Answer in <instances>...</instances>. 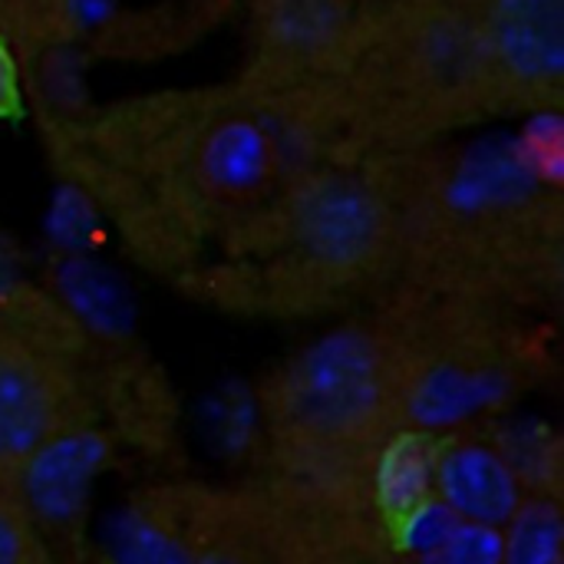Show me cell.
Wrapping results in <instances>:
<instances>
[{"label": "cell", "instance_id": "7a4b0ae2", "mask_svg": "<svg viewBox=\"0 0 564 564\" xmlns=\"http://www.w3.org/2000/svg\"><path fill=\"white\" fill-rule=\"evenodd\" d=\"M79 390L69 364L46 340L0 327V489L17 482L76 423Z\"/></svg>", "mask_w": 564, "mask_h": 564}, {"label": "cell", "instance_id": "ba28073f", "mask_svg": "<svg viewBox=\"0 0 564 564\" xmlns=\"http://www.w3.org/2000/svg\"><path fill=\"white\" fill-rule=\"evenodd\" d=\"M344 26L340 0H274L271 36L297 53H314L334 43Z\"/></svg>", "mask_w": 564, "mask_h": 564}, {"label": "cell", "instance_id": "9c48e42d", "mask_svg": "<svg viewBox=\"0 0 564 564\" xmlns=\"http://www.w3.org/2000/svg\"><path fill=\"white\" fill-rule=\"evenodd\" d=\"M509 529L506 564H562V512L549 496H529Z\"/></svg>", "mask_w": 564, "mask_h": 564}, {"label": "cell", "instance_id": "5b68a950", "mask_svg": "<svg viewBox=\"0 0 564 564\" xmlns=\"http://www.w3.org/2000/svg\"><path fill=\"white\" fill-rule=\"evenodd\" d=\"M482 46L522 83H555L564 69V0H492Z\"/></svg>", "mask_w": 564, "mask_h": 564}, {"label": "cell", "instance_id": "277c9868", "mask_svg": "<svg viewBox=\"0 0 564 564\" xmlns=\"http://www.w3.org/2000/svg\"><path fill=\"white\" fill-rule=\"evenodd\" d=\"M433 482L443 506L476 529H506L529 499L512 459L482 440L449 443L436 456Z\"/></svg>", "mask_w": 564, "mask_h": 564}, {"label": "cell", "instance_id": "7c38bea8", "mask_svg": "<svg viewBox=\"0 0 564 564\" xmlns=\"http://www.w3.org/2000/svg\"><path fill=\"white\" fill-rule=\"evenodd\" d=\"M20 106V73L10 46L0 36V119H10Z\"/></svg>", "mask_w": 564, "mask_h": 564}, {"label": "cell", "instance_id": "3957f363", "mask_svg": "<svg viewBox=\"0 0 564 564\" xmlns=\"http://www.w3.org/2000/svg\"><path fill=\"white\" fill-rule=\"evenodd\" d=\"M291 231L314 261L350 268L380 248L387 212L367 182L354 175H317L291 198Z\"/></svg>", "mask_w": 564, "mask_h": 564}, {"label": "cell", "instance_id": "8fae6325", "mask_svg": "<svg viewBox=\"0 0 564 564\" xmlns=\"http://www.w3.org/2000/svg\"><path fill=\"white\" fill-rule=\"evenodd\" d=\"M562 119L558 116H539V119H532L529 122V129H525V135L519 139V155H522V162L529 165V172L535 175V182L539 178H558L562 175Z\"/></svg>", "mask_w": 564, "mask_h": 564}, {"label": "cell", "instance_id": "30bf717a", "mask_svg": "<svg viewBox=\"0 0 564 564\" xmlns=\"http://www.w3.org/2000/svg\"><path fill=\"white\" fill-rule=\"evenodd\" d=\"M0 564H50L30 512L10 489H0Z\"/></svg>", "mask_w": 564, "mask_h": 564}, {"label": "cell", "instance_id": "6da1fadb", "mask_svg": "<svg viewBox=\"0 0 564 564\" xmlns=\"http://www.w3.org/2000/svg\"><path fill=\"white\" fill-rule=\"evenodd\" d=\"M413 400L406 350L370 327H340L278 373L268 420L291 459L327 476L373 459L397 436Z\"/></svg>", "mask_w": 564, "mask_h": 564}, {"label": "cell", "instance_id": "52a82bcc", "mask_svg": "<svg viewBox=\"0 0 564 564\" xmlns=\"http://www.w3.org/2000/svg\"><path fill=\"white\" fill-rule=\"evenodd\" d=\"M535 175L522 162L516 145H482L476 149L456 175V195L469 205L516 202Z\"/></svg>", "mask_w": 564, "mask_h": 564}, {"label": "cell", "instance_id": "8992f818", "mask_svg": "<svg viewBox=\"0 0 564 564\" xmlns=\"http://www.w3.org/2000/svg\"><path fill=\"white\" fill-rule=\"evenodd\" d=\"M278 162V145L251 119H231L218 126L202 152V172L205 178L228 195L254 192L268 182L271 169Z\"/></svg>", "mask_w": 564, "mask_h": 564}]
</instances>
